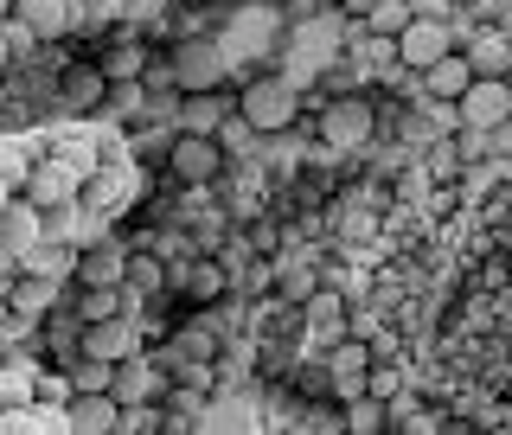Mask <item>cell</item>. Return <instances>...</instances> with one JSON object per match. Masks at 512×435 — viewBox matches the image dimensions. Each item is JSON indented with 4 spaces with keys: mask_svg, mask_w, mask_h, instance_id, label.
Masks as SVG:
<instances>
[{
    "mask_svg": "<svg viewBox=\"0 0 512 435\" xmlns=\"http://www.w3.org/2000/svg\"><path fill=\"white\" fill-rule=\"evenodd\" d=\"M237 116H244L256 135H282V128L301 122V84L282 71H250L237 77Z\"/></svg>",
    "mask_w": 512,
    "mask_h": 435,
    "instance_id": "1",
    "label": "cell"
},
{
    "mask_svg": "<svg viewBox=\"0 0 512 435\" xmlns=\"http://www.w3.org/2000/svg\"><path fill=\"white\" fill-rule=\"evenodd\" d=\"M218 45H224V58H231V71L250 77L256 58H269V52L282 45V13H276V0H250V7H237L231 20H224Z\"/></svg>",
    "mask_w": 512,
    "mask_h": 435,
    "instance_id": "2",
    "label": "cell"
},
{
    "mask_svg": "<svg viewBox=\"0 0 512 435\" xmlns=\"http://www.w3.org/2000/svg\"><path fill=\"white\" fill-rule=\"evenodd\" d=\"M320 148H340V154H359L365 141H378V109L365 90H346V96H327L320 103V122H314Z\"/></svg>",
    "mask_w": 512,
    "mask_h": 435,
    "instance_id": "3",
    "label": "cell"
},
{
    "mask_svg": "<svg viewBox=\"0 0 512 435\" xmlns=\"http://www.w3.org/2000/svg\"><path fill=\"white\" fill-rule=\"evenodd\" d=\"M224 167H231V148H224L218 135H192V128H180V141H173V154H167L173 186H186V192H212V186L224 180Z\"/></svg>",
    "mask_w": 512,
    "mask_h": 435,
    "instance_id": "4",
    "label": "cell"
},
{
    "mask_svg": "<svg viewBox=\"0 0 512 435\" xmlns=\"http://www.w3.org/2000/svg\"><path fill=\"white\" fill-rule=\"evenodd\" d=\"M167 64H173V77H180V90H218V84L237 77L231 58H224V45H218V32L212 39H173Z\"/></svg>",
    "mask_w": 512,
    "mask_h": 435,
    "instance_id": "5",
    "label": "cell"
},
{
    "mask_svg": "<svg viewBox=\"0 0 512 435\" xmlns=\"http://www.w3.org/2000/svg\"><path fill=\"white\" fill-rule=\"evenodd\" d=\"M448 52H461V32H455V20H442V13H416L410 32H397V58L416 64V71H429V64L448 58Z\"/></svg>",
    "mask_w": 512,
    "mask_h": 435,
    "instance_id": "6",
    "label": "cell"
},
{
    "mask_svg": "<svg viewBox=\"0 0 512 435\" xmlns=\"http://www.w3.org/2000/svg\"><path fill=\"white\" fill-rule=\"evenodd\" d=\"M64 301H71V282H52V276H39V269H20L13 288H7V314H26V320L58 314Z\"/></svg>",
    "mask_w": 512,
    "mask_h": 435,
    "instance_id": "7",
    "label": "cell"
},
{
    "mask_svg": "<svg viewBox=\"0 0 512 435\" xmlns=\"http://www.w3.org/2000/svg\"><path fill=\"white\" fill-rule=\"evenodd\" d=\"M109 71V84H141V77L154 71V52H148V39H141L135 26H116L109 32V45H103V58H96Z\"/></svg>",
    "mask_w": 512,
    "mask_h": 435,
    "instance_id": "8",
    "label": "cell"
},
{
    "mask_svg": "<svg viewBox=\"0 0 512 435\" xmlns=\"http://www.w3.org/2000/svg\"><path fill=\"white\" fill-rule=\"evenodd\" d=\"M84 352H90V359H109V365H122V359H135V352H141V327H135L128 314L84 320Z\"/></svg>",
    "mask_w": 512,
    "mask_h": 435,
    "instance_id": "9",
    "label": "cell"
},
{
    "mask_svg": "<svg viewBox=\"0 0 512 435\" xmlns=\"http://www.w3.org/2000/svg\"><path fill=\"white\" fill-rule=\"evenodd\" d=\"M231 116H237V90L218 84V90H186V96H180V116H173V122L192 128V135H218Z\"/></svg>",
    "mask_w": 512,
    "mask_h": 435,
    "instance_id": "10",
    "label": "cell"
},
{
    "mask_svg": "<svg viewBox=\"0 0 512 435\" xmlns=\"http://www.w3.org/2000/svg\"><path fill=\"white\" fill-rule=\"evenodd\" d=\"M173 384H167V372L148 359V352H135V359H122L116 365V404L128 410V404H160Z\"/></svg>",
    "mask_w": 512,
    "mask_h": 435,
    "instance_id": "11",
    "label": "cell"
},
{
    "mask_svg": "<svg viewBox=\"0 0 512 435\" xmlns=\"http://www.w3.org/2000/svg\"><path fill=\"white\" fill-rule=\"evenodd\" d=\"M13 13L39 32L45 45H58V39H77L84 32V20H77V0H13Z\"/></svg>",
    "mask_w": 512,
    "mask_h": 435,
    "instance_id": "12",
    "label": "cell"
},
{
    "mask_svg": "<svg viewBox=\"0 0 512 435\" xmlns=\"http://www.w3.org/2000/svg\"><path fill=\"white\" fill-rule=\"evenodd\" d=\"M512 116V77H474L468 96H461V122L468 128H493Z\"/></svg>",
    "mask_w": 512,
    "mask_h": 435,
    "instance_id": "13",
    "label": "cell"
},
{
    "mask_svg": "<svg viewBox=\"0 0 512 435\" xmlns=\"http://www.w3.org/2000/svg\"><path fill=\"white\" fill-rule=\"evenodd\" d=\"M461 52L474 58V71H480V77H512V26L480 20V26L468 32V45H461Z\"/></svg>",
    "mask_w": 512,
    "mask_h": 435,
    "instance_id": "14",
    "label": "cell"
},
{
    "mask_svg": "<svg viewBox=\"0 0 512 435\" xmlns=\"http://www.w3.org/2000/svg\"><path fill=\"white\" fill-rule=\"evenodd\" d=\"M52 429L71 435V410L52 404V397H32V404H7V410H0V435H52Z\"/></svg>",
    "mask_w": 512,
    "mask_h": 435,
    "instance_id": "15",
    "label": "cell"
},
{
    "mask_svg": "<svg viewBox=\"0 0 512 435\" xmlns=\"http://www.w3.org/2000/svg\"><path fill=\"white\" fill-rule=\"evenodd\" d=\"M109 71L103 64H77L71 77H64V90H58V103L71 109V116H90V109H109Z\"/></svg>",
    "mask_w": 512,
    "mask_h": 435,
    "instance_id": "16",
    "label": "cell"
},
{
    "mask_svg": "<svg viewBox=\"0 0 512 435\" xmlns=\"http://www.w3.org/2000/svg\"><path fill=\"white\" fill-rule=\"evenodd\" d=\"M474 77H480V71H474L468 52H448V58H436V64L423 71V96H436V103H461Z\"/></svg>",
    "mask_w": 512,
    "mask_h": 435,
    "instance_id": "17",
    "label": "cell"
},
{
    "mask_svg": "<svg viewBox=\"0 0 512 435\" xmlns=\"http://www.w3.org/2000/svg\"><path fill=\"white\" fill-rule=\"evenodd\" d=\"M109 429H122L116 391H77L71 397V435H109Z\"/></svg>",
    "mask_w": 512,
    "mask_h": 435,
    "instance_id": "18",
    "label": "cell"
},
{
    "mask_svg": "<svg viewBox=\"0 0 512 435\" xmlns=\"http://www.w3.org/2000/svg\"><path fill=\"white\" fill-rule=\"evenodd\" d=\"M39 384H45L39 359H7V365H0V410H7V404H32Z\"/></svg>",
    "mask_w": 512,
    "mask_h": 435,
    "instance_id": "19",
    "label": "cell"
},
{
    "mask_svg": "<svg viewBox=\"0 0 512 435\" xmlns=\"http://www.w3.org/2000/svg\"><path fill=\"white\" fill-rule=\"evenodd\" d=\"M416 13H423V7H416V0H378V7L372 13H365V32H384V39H397V32H410V20H416Z\"/></svg>",
    "mask_w": 512,
    "mask_h": 435,
    "instance_id": "20",
    "label": "cell"
},
{
    "mask_svg": "<svg viewBox=\"0 0 512 435\" xmlns=\"http://www.w3.org/2000/svg\"><path fill=\"white\" fill-rule=\"evenodd\" d=\"M186 282H192V288H186L192 301H224V288H231V276H224V263H218V256H205V250H199V263L186 269Z\"/></svg>",
    "mask_w": 512,
    "mask_h": 435,
    "instance_id": "21",
    "label": "cell"
},
{
    "mask_svg": "<svg viewBox=\"0 0 512 435\" xmlns=\"http://www.w3.org/2000/svg\"><path fill=\"white\" fill-rule=\"evenodd\" d=\"M160 288H167V263L135 250V263H128V295H160Z\"/></svg>",
    "mask_w": 512,
    "mask_h": 435,
    "instance_id": "22",
    "label": "cell"
},
{
    "mask_svg": "<svg viewBox=\"0 0 512 435\" xmlns=\"http://www.w3.org/2000/svg\"><path fill=\"white\" fill-rule=\"evenodd\" d=\"M391 416H384V397L372 391H359V397H346V429H384Z\"/></svg>",
    "mask_w": 512,
    "mask_h": 435,
    "instance_id": "23",
    "label": "cell"
},
{
    "mask_svg": "<svg viewBox=\"0 0 512 435\" xmlns=\"http://www.w3.org/2000/svg\"><path fill=\"white\" fill-rule=\"evenodd\" d=\"M487 148H493V160H512V116L487 128Z\"/></svg>",
    "mask_w": 512,
    "mask_h": 435,
    "instance_id": "24",
    "label": "cell"
},
{
    "mask_svg": "<svg viewBox=\"0 0 512 435\" xmlns=\"http://www.w3.org/2000/svg\"><path fill=\"white\" fill-rule=\"evenodd\" d=\"M365 391H372V397H397V378H391V372H378L372 384H365Z\"/></svg>",
    "mask_w": 512,
    "mask_h": 435,
    "instance_id": "25",
    "label": "cell"
},
{
    "mask_svg": "<svg viewBox=\"0 0 512 435\" xmlns=\"http://www.w3.org/2000/svg\"><path fill=\"white\" fill-rule=\"evenodd\" d=\"M340 7L352 13V20H365V13H372V7H378V0H340Z\"/></svg>",
    "mask_w": 512,
    "mask_h": 435,
    "instance_id": "26",
    "label": "cell"
}]
</instances>
